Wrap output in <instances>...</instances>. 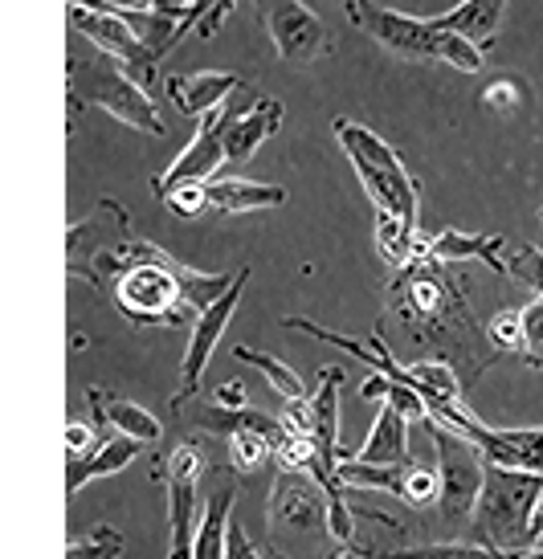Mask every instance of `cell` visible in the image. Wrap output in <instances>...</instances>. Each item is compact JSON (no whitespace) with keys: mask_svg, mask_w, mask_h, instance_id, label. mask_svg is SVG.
Returning <instances> with one entry per match:
<instances>
[{"mask_svg":"<svg viewBox=\"0 0 543 559\" xmlns=\"http://www.w3.org/2000/svg\"><path fill=\"white\" fill-rule=\"evenodd\" d=\"M225 274H197L172 258L168 249L143 241L135 246V262L110 286V302L135 326H185L209 311L225 290Z\"/></svg>","mask_w":543,"mask_h":559,"instance_id":"6da1fadb","label":"cell"},{"mask_svg":"<svg viewBox=\"0 0 543 559\" xmlns=\"http://www.w3.org/2000/svg\"><path fill=\"white\" fill-rule=\"evenodd\" d=\"M66 91H70V115H78L82 107H103L110 119H119L131 131L164 135V119L155 115L152 94L131 82L119 58L103 53L74 29L66 49Z\"/></svg>","mask_w":543,"mask_h":559,"instance_id":"7a4b0ae2","label":"cell"},{"mask_svg":"<svg viewBox=\"0 0 543 559\" xmlns=\"http://www.w3.org/2000/svg\"><path fill=\"white\" fill-rule=\"evenodd\" d=\"M543 498V474L531 469L498 466L486 457L482 466V490L474 502V531L482 547L515 556L519 547H528V523L535 502Z\"/></svg>","mask_w":543,"mask_h":559,"instance_id":"3957f363","label":"cell"},{"mask_svg":"<svg viewBox=\"0 0 543 559\" xmlns=\"http://www.w3.org/2000/svg\"><path fill=\"white\" fill-rule=\"evenodd\" d=\"M331 131H335L340 147L347 152V159H352V168H356L364 192L373 197L376 213L397 217V221H404L409 229H417L421 185L413 180V171L404 168V159L397 156L376 131L352 123V119H335Z\"/></svg>","mask_w":543,"mask_h":559,"instance_id":"277c9868","label":"cell"},{"mask_svg":"<svg viewBox=\"0 0 543 559\" xmlns=\"http://www.w3.org/2000/svg\"><path fill=\"white\" fill-rule=\"evenodd\" d=\"M140 237L131 234V217L119 201L103 197L94 217L70 225V274L103 286L110 295L115 278L135 262Z\"/></svg>","mask_w":543,"mask_h":559,"instance_id":"5b68a950","label":"cell"},{"mask_svg":"<svg viewBox=\"0 0 543 559\" xmlns=\"http://www.w3.org/2000/svg\"><path fill=\"white\" fill-rule=\"evenodd\" d=\"M425 433L434 441L437 453V511L446 519H465L474 514L482 490V466H486V453L470 441V437L446 429L441 420H425Z\"/></svg>","mask_w":543,"mask_h":559,"instance_id":"8992f818","label":"cell"},{"mask_svg":"<svg viewBox=\"0 0 543 559\" xmlns=\"http://www.w3.org/2000/svg\"><path fill=\"white\" fill-rule=\"evenodd\" d=\"M204 453L197 441H180L155 466V478L168 490V559H188L197 539V507H201Z\"/></svg>","mask_w":543,"mask_h":559,"instance_id":"52a82bcc","label":"cell"},{"mask_svg":"<svg viewBox=\"0 0 543 559\" xmlns=\"http://www.w3.org/2000/svg\"><path fill=\"white\" fill-rule=\"evenodd\" d=\"M70 29L82 33L91 46H98L103 53L110 58H119L123 70L131 74V82L140 86V91L152 94L155 79H160V58H155L152 49L140 41V33L127 25L119 13H94V9H78L70 4Z\"/></svg>","mask_w":543,"mask_h":559,"instance_id":"ba28073f","label":"cell"},{"mask_svg":"<svg viewBox=\"0 0 543 559\" xmlns=\"http://www.w3.org/2000/svg\"><path fill=\"white\" fill-rule=\"evenodd\" d=\"M246 286H249V265H241V270L233 274L229 290H225L209 311L197 314V323H192V340H188V352H185V364H180V389H176V401H172L176 413L185 408L188 396H197V392H201L204 368H209V359H213V352H217L221 335H225V326H229L237 302H241V295H246Z\"/></svg>","mask_w":543,"mask_h":559,"instance_id":"9c48e42d","label":"cell"},{"mask_svg":"<svg viewBox=\"0 0 543 559\" xmlns=\"http://www.w3.org/2000/svg\"><path fill=\"white\" fill-rule=\"evenodd\" d=\"M265 33L279 49V58L295 66H310L331 53V33L303 0H258Z\"/></svg>","mask_w":543,"mask_h":559,"instance_id":"30bf717a","label":"cell"},{"mask_svg":"<svg viewBox=\"0 0 543 559\" xmlns=\"http://www.w3.org/2000/svg\"><path fill=\"white\" fill-rule=\"evenodd\" d=\"M335 478H340L347 490H385V495H397L404 507H413V511L437 507V469L421 466V462H409V457L397 462V466H359V462L340 457Z\"/></svg>","mask_w":543,"mask_h":559,"instance_id":"8fae6325","label":"cell"},{"mask_svg":"<svg viewBox=\"0 0 543 559\" xmlns=\"http://www.w3.org/2000/svg\"><path fill=\"white\" fill-rule=\"evenodd\" d=\"M352 25L364 29L376 46L401 53L409 62H434V25L429 16H409L397 9H385L376 0H364V9L352 16Z\"/></svg>","mask_w":543,"mask_h":559,"instance_id":"7c38bea8","label":"cell"},{"mask_svg":"<svg viewBox=\"0 0 543 559\" xmlns=\"http://www.w3.org/2000/svg\"><path fill=\"white\" fill-rule=\"evenodd\" d=\"M225 119H229V110L217 107V110H204L201 123H197V135L188 140V147L176 156L164 176H155V192H164V188H176V185H209L217 168L225 164Z\"/></svg>","mask_w":543,"mask_h":559,"instance_id":"4fadbf2b","label":"cell"},{"mask_svg":"<svg viewBox=\"0 0 543 559\" xmlns=\"http://www.w3.org/2000/svg\"><path fill=\"white\" fill-rule=\"evenodd\" d=\"M270 527H274V531L327 527L323 486L310 478V474H298V469H279L274 490H270Z\"/></svg>","mask_w":543,"mask_h":559,"instance_id":"5bb4252c","label":"cell"},{"mask_svg":"<svg viewBox=\"0 0 543 559\" xmlns=\"http://www.w3.org/2000/svg\"><path fill=\"white\" fill-rule=\"evenodd\" d=\"M340 389H343V368H323L319 372V389L307 396L310 413V441L319 453V466L335 469L340 466Z\"/></svg>","mask_w":543,"mask_h":559,"instance_id":"9a60e30c","label":"cell"},{"mask_svg":"<svg viewBox=\"0 0 543 559\" xmlns=\"http://www.w3.org/2000/svg\"><path fill=\"white\" fill-rule=\"evenodd\" d=\"M233 498H237V469H217L213 490L204 498V514L197 523V539L188 559H225V531L233 519Z\"/></svg>","mask_w":543,"mask_h":559,"instance_id":"2e32d148","label":"cell"},{"mask_svg":"<svg viewBox=\"0 0 543 559\" xmlns=\"http://www.w3.org/2000/svg\"><path fill=\"white\" fill-rule=\"evenodd\" d=\"M282 127V103H274V98H253V107L249 110H237V115H229L225 119V135H221V143H225V159L229 164H246L258 147H262L274 131Z\"/></svg>","mask_w":543,"mask_h":559,"instance_id":"e0dca14e","label":"cell"},{"mask_svg":"<svg viewBox=\"0 0 543 559\" xmlns=\"http://www.w3.org/2000/svg\"><path fill=\"white\" fill-rule=\"evenodd\" d=\"M241 86L246 82L229 74V70H201V74H176V79H168V98L180 115H197L201 119L204 110L225 107V98L233 91H241Z\"/></svg>","mask_w":543,"mask_h":559,"instance_id":"ac0fdd59","label":"cell"},{"mask_svg":"<svg viewBox=\"0 0 543 559\" xmlns=\"http://www.w3.org/2000/svg\"><path fill=\"white\" fill-rule=\"evenodd\" d=\"M86 401L94 408V420L98 425H107L110 433H123L131 441H140V445H155L160 441V420L143 408V404L127 401L119 392H107V389H86Z\"/></svg>","mask_w":543,"mask_h":559,"instance_id":"d6986e66","label":"cell"},{"mask_svg":"<svg viewBox=\"0 0 543 559\" xmlns=\"http://www.w3.org/2000/svg\"><path fill=\"white\" fill-rule=\"evenodd\" d=\"M204 204L209 213L233 217V213H262V209H282L286 188L258 185V180H209L204 185Z\"/></svg>","mask_w":543,"mask_h":559,"instance_id":"ffe728a7","label":"cell"},{"mask_svg":"<svg viewBox=\"0 0 543 559\" xmlns=\"http://www.w3.org/2000/svg\"><path fill=\"white\" fill-rule=\"evenodd\" d=\"M143 445L140 441H131L123 433H110L103 445H94L91 453H82V457H70L66 462V495H78L86 481L94 478H107V474H119L127 462H135V453Z\"/></svg>","mask_w":543,"mask_h":559,"instance_id":"44dd1931","label":"cell"},{"mask_svg":"<svg viewBox=\"0 0 543 559\" xmlns=\"http://www.w3.org/2000/svg\"><path fill=\"white\" fill-rule=\"evenodd\" d=\"M425 258L434 262H470L479 258L482 265H491L495 274L507 278V258H503V237H486V234H462V229H441L425 241Z\"/></svg>","mask_w":543,"mask_h":559,"instance_id":"7402d4cb","label":"cell"},{"mask_svg":"<svg viewBox=\"0 0 543 559\" xmlns=\"http://www.w3.org/2000/svg\"><path fill=\"white\" fill-rule=\"evenodd\" d=\"M404 457H409V420L392 404H380V417L373 420L368 441L347 462H359V466H397Z\"/></svg>","mask_w":543,"mask_h":559,"instance_id":"603a6c76","label":"cell"},{"mask_svg":"<svg viewBox=\"0 0 543 559\" xmlns=\"http://www.w3.org/2000/svg\"><path fill=\"white\" fill-rule=\"evenodd\" d=\"M503 13H507V0H462V4H453L450 13L429 16V25L446 33H458V37L474 41L479 49H486L491 37L498 33Z\"/></svg>","mask_w":543,"mask_h":559,"instance_id":"cb8c5ba5","label":"cell"},{"mask_svg":"<svg viewBox=\"0 0 543 559\" xmlns=\"http://www.w3.org/2000/svg\"><path fill=\"white\" fill-rule=\"evenodd\" d=\"M233 359H241V364H249V368H258V372L265 376V384L279 392L282 401H307L310 392H307V384L298 380L282 359H274V356H265V352H258V347H233Z\"/></svg>","mask_w":543,"mask_h":559,"instance_id":"d4e9b609","label":"cell"},{"mask_svg":"<svg viewBox=\"0 0 543 559\" xmlns=\"http://www.w3.org/2000/svg\"><path fill=\"white\" fill-rule=\"evenodd\" d=\"M229 437V462L237 474H253V469H262L274 450H279V437L265 433V429H233Z\"/></svg>","mask_w":543,"mask_h":559,"instance_id":"484cf974","label":"cell"},{"mask_svg":"<svg viewBox=\"0 0 543 559\" xmlns=\"http://www.w3.org/2000/svg\"><path fill=\"white\" fill-rule=\"evenodd\" d=\"M376 241H380V253L392 265H409L421 253V246H425L417 237V229H409L404 221L385 217V213H376Z\"/></svg>","mask_w":543,"mask_h":559,"instance_id":"4316f807","label":"cell"},{"mask_svg":"<svg viewBox=\"0 0 543 559\" xmlns=\"http://www.w3.org/2000/svg\"><path fill=\"white\" fill-rule=\"evenodd\" d=\"M434 62H446L453 70H462V74H479L482 66H486V53L474 41L458 37V33L434 29Z\"/></svg>","mask_w":543,"mask_h":559,"instance_id":"83f0119b","label":"cell"},{"mask_svg":"<svg viewBox=\"0 0 543 559\" xmlns=\"http://www.w3.org/2000/svg\"><path fill=\"white\" fill-rule=\"evenodd\" d=\"M388 559H507V556L482 544H421V547L392 551Z\"/></svg>","mask_w":543,"mask_h":559,"instance_id":"f1b7e54d","label":"cell"},{"mask_svg":"<svg viewBox=\"0 0 543 559\" xmlns=\"http://www.w3.org/2000/svg\"><path fill=\"white\" fill-rule=\"evenodd\" d=\"M486 340L495 352L503 356H515L523 359V314L519 311H498L491 323H486Z\"/></svg>","mask_w":543,"mask_h":559,"instance_id":"f546056e","label":"cell"},{"mask_svg":"<svg viewBox=\"0 0 543 559\" xmlns=\"http://www.w3.org/2000/svg\"><path fill=\"white\" fill-rule=\"evenodd\" d=\"M119 551H123V535L107 527V523H98L86 539H74V544L66 547V559H119Z\"/></svg>","mask_w":543,"mask_h":559,"instance_id":"4dcf8cb0","label":"cell"},{"mask_svg":"<svg viewBox=\"0 0 543 559\" xmlns=\"http://www.w3.org/2000/svg\"><path fill=\"white\" fill-rule=\"evenodd\" d=\"M507 278H519L528 282L531 290H535V298L543 302V249L540 246H519L507 258Z\"/></svg>","mask_w":543,"mask_h":559,"instance_id":"1f68e13d","label":"cell"},{"mask_svg":"<svg viewBox=\"0 0 543 559\" xmlns=\"http://www.w3.org/2000/svg\"><path fill=\"white\" fill-rule=\"evenodd\" d=\"M519 314H523V364L543 372V302L535 298Z\"/></svg>","mask_w":543,"mask_h":559,"instance_id":"d6a6232c","label":"cell"},{"mask_svg":"<svg viewBox=\"0 0 543 559\" xmlns=\"http://www.w3.org/2000/svg\"><path fill=\"white\" fill-rule=\"evenodd\" d=\"M160 201L168 204V213L172 217H180V221H192V217H201L204 209V185H176V188H164V192H155Z\"/></svg>","mask_w":543,"mask_h":559,"instance_id":"836d02e7","label":"cell"},{"mask_svg":"<svg viewBox=\"0 0 543 559\" xmlns=\"http://www.w3.org/2000/svg\"><path fill=\"white\" fill-rule=\"evenodd\" d=\"M225 559H270V556H262L258 547L249 544V535L237 523L229 519V531H225Z\"/></svg>","mask_w":543,"mask_h":559,"instance_id":"e575fe53","label":"cell"},{"mask_svg":"<svg viewBox=\"0 0 543 559\" xmlns=\"http://www.w3.org/2000/svg\"><path fill=\"white\" fill-rule=\"evenodd\" d=\"M66 450H70V457H82V453L94 450V429L91 425H82V420H70L66 425Z\"/></svg>","mask_w":543,"mask_h":559,"instance_id":"d590c367","label":"cell"},{"mask_svg":"<svg viewBox=\"0 0 543 559\" xmlns=\"http://www.w3.org/2000/svg\"><path fill=\"white\" fill-rule=\"evenodd\" d=\"M237 9V0H217L213 9H209V16H204L201 25H197V37H217V29L229 21V13Z\"/></svg>","mask_w":543,"mask_h":559,"instance_id":"8d00e7d4","label":"cell"},{"mask_svg":"<svg viewBox=\"0 0 543 559\" xmlns=\"http://www.w3.org/2000/svg\"><path fill=\"white\" fill-rule=\"evenodd\" d=\"M213 404H221V408H241V404H246V389L233 380V384H225V389L213 392Z\"/></svg>","mask_w":543,"mask_h":559,"instance_id":"74e56055","label":"cell"},{"mask_svg":"<svg viewBox=\"0 0 543 559\" xmlns=\"http://www.w3.org/2000/svg\"><path fill=\"white\" fill-rule=\"evenodd\" d=\"M543 544V498L535 502V511H531V523H528V547H540Z\"/></svg>","mask_w":543,"mask_h":559,"instance_id":"f35d334b","label":"cell"},{"mask_svg":"<svg viewBox=\"0 0 543 559\" xmlns=\"http://www.w3.org/2000/svg\"><path fill=\"white\" fill-rule=\"evenodd\" d=\"M343 9H347V21H352V16L364 9V0H343Z\"/></svg>","mask_w":543,"mask_h":559,"instance_id":"ab89813d","label":"cell"},{"mask_svg":"<svg viewBox=\"0 0 543 559\" xmlns=\"http://www.w3.org/2000/svg\"><path fill=\"white\" fill-rule=\"evenodd\" d=\"M270 559H286V556H270ZM347 559H359V556H347Z\"/></svg>","mask_w":543,"mask_h":559,"instance_id":"60d3db41","label":"cell"},{"mask_svg":"<svg viewBox=\"0 0 543 559\" xmlns=\"http://www.w3.org/2000/svg\"><path fill=\"white\" fill-rule=\"evenodd\" d=\"M540 225H543V209H540Z\"/></svg>","mask_w":543,"mask_h":559,"instance_id":"b9f144b4","label":"cell"},{"mask_svg":"<svg viewBox=\"0 0 543 559\" xmlns=\"http://www.w3.org/2000/svg\"><path fill=\"white\" fill-rule=\"evenodd\" d=\"M110 559H115V556H110Z\"/></svg>","mask_w":543,"mask_h":559,"instance_id":"7bdbcfd3","label":"cell"},{"mask_svg":"<svg viewBox=\"0 0 543 559\" xmlns=\"http://www.w3.org/2000/svg\"><path fill=\"white\" fill-rule=\"evenodd\" d=\"M540 547H543V544H540Z\"/></svg>","mask_w":543,"mask_h":559,"instance_id":"ee69618b","label":"cell"}]
</instances>
